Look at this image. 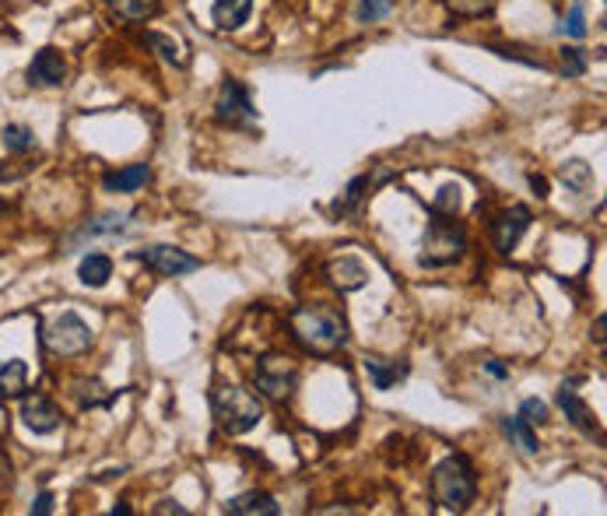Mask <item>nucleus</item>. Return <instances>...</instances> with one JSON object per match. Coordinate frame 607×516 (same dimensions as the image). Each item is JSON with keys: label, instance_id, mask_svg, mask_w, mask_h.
<instances>
[{"label": "nucleus", "instance_id": "9b49d317", "mask_svg": "<svg viewBox=\"0 0 607 516\" xmlns=\"http://www.w3.org/2000/svg\"><path fill=\"white\" fill-rule=\"evenodd\" d=\"M327 278L330 285L341 288V292H358V288L369 281V267L358 257H351V253H344V257H334L327 264Z\"/></svg>", "mask_w": 607, "mask_h": 516}, {"label": "nucleus", "instance_id": "4c0bfd02", "mask_svg": "<svg viewBox=\"0 0 607 516\" xmlns=\"http://www.w3.org/2000/svg\"><path fill=\"white\" fill-rule=\"evenodd\" d=\"M0 211H4V204H0Z\"/></svg>", "mask_w": 607, "mask_h": 516}, {"label": "nucleus", "instance_id": "b1692460", "mask_svg": "<svg viewBox=\"0 0 607 516\" xmlns=\"http://www.w3.org/2000/svg\"><path fill=\"white\" fill-rule=\"evenodd\" d=\"M562 180L569 190H576V194H590L593 190V172L586 162H579V158H572V162L562 165Z\"/></svg>", "mask_w": 607, "mask_h": 516}, {"label": "nucleus", "instance_id": "f257e3e1", "mask_svg": "<svg viewBox=\"0 0 607 516\" xmlns=\"http://www.w3.org/2000/svg\"><path fill=\"white\" fill-rule=\"evenodd\" d=\"M288 327H292V337L306 348L309 355H320V359H330L348 344V320L337 306H327V302H316V306H295L288 313Z\"/></svg>", "mask_w": 607, "mask_h": 516}, {"label": "nucleus", "instance_id": "6e6552de", "mask_svg": "<svg viewBox=\"0 0 607 516\" xmlns=\"http://www.w3.org/2000/svg\"><path fill=\"white\" fill-rule=\"evenodd\" d=\"M215 120L225 123V127H253L257 109H253L246 85H239V81H232V78L225 81L222 92H218V99H215Z\"/></svg>", "mask_w": 607, "mask_h": 516}, {"label": "nucleus", "instance_id": "bb28decb", "mask_svg": "<svg viewBox=\"0 0 607 516\" xmlns=\"http://www.w3.org/2000/svg\"><path fill=\"white\" fill-rule=\"evenodd\" d=\"M446 8L457 18H481L495 8V0H446Z\"/></svg>", "mask_w": 607, "mask_h": 516}, {"label": "nucleus", "instance_id": "a878e982", "mask_svg": "<svg viewBox=\"0 0 607 516\" xmlns=\"http://www.w3.org/2000/svg\"><path fill=\"white\" fill-rule=\"evenodd\" d=\"M4 144H8V151L22 155V151H32V148H36V134H32V127L11 123V127H4Z\"/></svg>", "mask_w": 607, "mask_h": 516}, {"label": "nucleus", "instance_id": "4468645a", "mask_svg": "<svg viewBox=\"0 0 607 516\" xmlns=\"http://www.w3.org/2000/svg\"><path fill=\"white\" fill-rule=\"evenodd\" d=\"M148 180H151V165L137 162V165H123V169L116 172H106L102 187H106L109 194H137Z\"/></svg>", "mask_w": 607, "mask_h": 516}, {"label": "nucleus", "instance_id": "6ab92c4d", "mask_svg": "<svg viewBox=\"0 0 607 516\" xmlns=\"http://www.w3.org/2000/svg\"><path fill=\"white\" fill-rule=\"evenodd\" d=\"M25 390H29V366L22 359L4 362V369H0V397L15 401V397H25Z\"/></svg>", "mask_w": 607, "mask_h": 516}, {"label": "nucleus", "instance_id": "412c9836", "mask_svg": "<svg viewBox=\"0 0 607 516\" xmlns=\"http://www.w3.org/2000/svg\"><path fill=\"white\" fill-rule=\"evenodd\" d=\"M158 8H162V0H113L116 18L123 22H148L158 15Z\"/></svg>", "mask_w": 607, "mask_h": 516}, {"label": "nucleus", "instance_id": "c9c22d12", "mask_svg": "<svg viewBox=\"0 0 607 516\" xmlns=\"http://www.w3.org/2000/svg\"><path fill=\"white\" fill-rule=\"evenodd\" d=\"M530 187L537 190V197H548V180L544 176H530Z\"/></svg>", "mask_w": 607, "mask_h": 516}, {"label": "nucleus", "instance_id": "473e14b6", "mask_svg": "<svg viewBox=\"0 0 607 516\" xmlns=\"http://www.w3.org/2000/svg\"><path fill=\"white\" fill-rule=\"evenodd\" d=\"M457 208H460V187H443V190H439L432 211H439V215H453Z\"/></svg>", "mask_w": 607, "mask_h": 516}, {"label": "nucleus", "instance_id": "f8f14e48", "mask_svg": "<svg viewBox=\"0 0 607 516\" xmlns=\"http://www.w3.org/2000/svg\"><path fill=\"white\" fill-rule=\"evenodd\" d=\"M64 78H67V60L60 57L57 50H39L36 57H32V64H29L32 85L50 88V85H60Z\"/></svg>", "mask_w": 607, "mask_h": 516}, {"label": "nucleus", "instance_id": "72a5a7b5", "mask_svg": "<svg viewBox=\"0 0 607 516\" xmlns=\"http://www.w3.org/2000/svg\"><path fill=\"white\" fill-rule=\"evenodd\" d=\"M46 513H53V495L50 492L39 495L36 506H32V516H46Z\"/></svg>", "mask_w": 607, "mask_h": 516}, {"label": "nucleus", "instance_id": "cd10ccee", "mask_svg": "<svg viewBox=\"0 0 607 516\" xmlns=\"http://www.w3.org/2000/svg\"><path fill=\"white\" fill-rule=\"evenodd\" d=\"M492 53H499V57H506V60H520V64H527V67H541V71H548V60L534 57V53L523 50V46H492Z\"/></svg>", "mask_w": 607, "mask_h": 516}, {"label": "nucleus", "instance_id": "39448f33", "mask_svg": "<svg viewBox=\"0 0 607 516\" xmlns=\"http://www.w3.org/2000/svg\"><path fill=\"white\" fill-rule=\"evenodd\" d=\"M253 383H257V394H264L267 401L285 404L292 397L295 383H299V366H295L288 355L271 352L257 362V373H253Z\"/></svg>", "mask_w": 607, "mask_h": 516}, {"label": "nucleus", "instance_id": "f03ea898", "mask_svg": "<svg viewBox=\"0 0 607 516\" xmlns=\"http://www.w3.org/2000/svg\"><path fill=\"white\" fill-rule=\"evenodd\" d=\"M429 488H432V499H436L443 509L464 513V509L474 502V495H478V478H474L471 460L460 457V453L446 457L443 464L432 471Z\"/></svg>", "mask_w": 607, "mask_h": 516}, {"label": "nucleus", "instance_id": "0eeeda50", "mask_svg": "<svg viewBox=\"0 0 607 516\" xmlns=\"http://www.w3.org/2000/svg\"><path fill=\"white\" fill-rule=\"evenodd\" d=\"M130 257L141 260L144 267H151V271L162 274V278H183V274L200 271V257H193V253L179 250V246H169V243L144 246V250H134Z\"/></svg>", "mask_w": 607, "mask_h": 516}, {"label": "nucleus", "instance_id": "5701e85b", "mask_svg": "<svg viewBox=\"0 0 607 516\" xmlns=\"http://www.w3.org/2000/svg\"><path fill=\"white\" fill-rule=\"evenodd\" d=\"M499 429L506 432V436L513 439L523 453H537V436L530 432V425L523 422L520 415H516V418H499Z\"/></svg>", "mask_w": 607, "mask_h": 516}, {"label": "nucleus", "instance_id": "f3484780", "mask_svg": "<svg viewBox=\"0 0 607 516\" xmlns=\"http://www.w3.org/2000/svg\"><path fill=\"white\" fill-rule=\"evenodd\" d=\"M253 11V0H215V8H211V18H215V29L222 32H236L246 25Z\"/></svg>", "mask_w": 607, "mask_h": 516}, {"label": "nucleus", "instance_id": "7ed1b4c3", "mask_svg": "<svg viewBox=\"0 0 607 516\" xmlns=\"http://www.w3.org/2000/svg\"><path fill=\"white\" fill-rule=\"evenodd\" d=\"M211 408H215V418L222 425V432L229 436H243V432L257 429L260 418H264V404L253 390L232 387V383H222L211 394Z\"/></svg>", "mask_w": 607, "mask_h": 516}, {"label": "nucleus", "instance_id": "2eb2a0df", "mask_svg": "<svg viewBox=\"0 0 607 516\" xmlns=\"http://www.w3.org/2000/svg\"><path fill=\"white\" fill-rule=\"evenodd\" d=\"M225 513H232V516H278L281 506H278V499L267 495V492H243V495H236V499L225 502Z\"/></svg>", "mask_w": 607, "mask_h": 516}, {"label": "nucleus", "instance_id": "393cba45", "mask_svg": "<svg viewBox=\"0 0 607 516\" xmlns=\"http://www.w3.org/2000/svg\"><path fill=\"white\" fill-rule=\"evenodd\" d=\"M134 218V211H120V215H99L95 222H88L81 229V236H102V232H123L127 222Z\"/></svg>", "mask_w": 607, "mask_h": 516}, {"label": "nucleus", "instance_id": "9d476101", "mask_svg": "<svg viewBox=\"0 0 607 516\" xmlns=\"http://www.w3.org/2000/svg\"><path fill=\"white\" fill-rule=\"evenodd\" d=\"M22 422L29 425L36 436H46V432L60 429V408L43 394H32L22 401Z\"/></svg>", "mask_w": 607, "mask_h": 516}, {"label": "nucleus", "instance_id": "423d86ee", "mask_svg": "<svg viewBox=\"0 0 607 516\" xmlns=\"http://www.w3.org/2000/svg\"><path fill=\"white\" fill-rule=\"evenodd\" d=\"M92 344V327L78 313H60L57 320L43 323V348L53 355H81Z\"/></svg>", "mask_w": 607, "mask_h": 516}, {"label": "nucleus", "instance_id": "dca6fc26", "mask_svg": "<svg viewBox=\"0 0 607 516\" xmlns=\"http://www.w3.org/2000/svg\"><path fill=\"white\" fill-rule=\"evenodd\" d=\"M365 366V373H369V383L376 390H390V387H397L404 376H408V362L404 359H376V355H369V359L362 362Z\"/></svg>", "mask_w": 607, "mask_h": 516}, {"label": "nucleus", "instance_id": "7c9ffc66", "mask_svg": "<svg viewBox=\"0 0 607 516\" xmlns=\"http://www.w3.org/2000/svg\"><path fill=\"white\" fill-rule=\"evenodd\" d=\"M393 8V0H362L358 4V22H379V18H386Z\"/></svg>", "mask_w": 607, "mask_h": 516}, {"label": "nucleus", "instance_id": "1a4fd4ad", "mask_svg": "<svg viewBox=\"0 0 607 516\" xmlns=\"http://www.w3.org/2000/svg\"><path fill=\"white\" fill-rule=\"evenodd\" d=\"M534 215H530L527 204H513L509 211H502L492 225V239H495V250L499 253H513V246L520 243V236L530 229Z\"/></svg>", "mask_w": 607, "mask_h": 516}, {"label": "nucleus", "instance_id": "f704fd0d", "mask_svg": "<svg viewBox=\"0 0 607 516\" xmlns=\"http://www.w3.org/2000/svg\"><path fill=\"white\" fill-rule=\"evenodd\" d=\"M485 369H488V373L495 376V380H509V369L502 366L499 359H488V362H485Z\"/></svg>", "mask_w": 607, "mask_h": 516}, {"label": "nucleus", "instance_id": "aec40b11", "mask_svg": "<svg viewBox=\"0 0 607 516\" xmlns=\"http://www.w3.org/2000/svg\"><path fill=\"white\" fill-rule=\"evenodd\" d=\"M78 278L85 281L88 288H102L109 278H113V260H109L106 253H88L78 267Z\"/></svg>", "mask_w": 607, "mask_h": 516}, {"label": "nucleus", "instance_id": "ddd939ff", "mask_svg": "<svg viewBox=\"0 0 607 516\" xmlns=\"http://www.w3.org/2000/svg\"><path fill=\"white\" fill-rule=\"evenodd\" d=\"M558 408L565 411V418H569L572 425H576L579 432H586V436H597L600 439V425L593 422V411L586 408L583 401H579L576 397V390L569 387V383H562V387H558Z\"/></svg>", "mask_w": 607, "mask_h": 516}, {"label": "nucleus", "instance_id": "c85d7f7f", "mask_svg": "<svg viewBox=\"0 0 607 516\" xmlns=\"http://www.w3.org/2000/svg\"><path fill=\"white\" fill-rule=\"evenodd\" d=\"M562 74L565 78H579L586 74V53L579 46H565L562 50Z\"/></svg>", "mask_w": 607, "mask_h": 516}, {"label": "nucleus", "instance_id": "c756f323", "mask_svg": "<svg viewBox=\"0 0 607 516\" xmlns=\"http://www.w3.org/2000/svg\"><path fill=\"white\" fill-rule=\"evenodd\" d=\"M558 32H565V36H572V39H583L586 36V8H583V4H572L569 18L558 25Z\"/></svg>", "mask_w": 607, "mask_h": 516}, {"label": "nucleus", "instance_id": "a211bd4d", "mask_svg": "<svg viewBox=\"0 0 607 516\" xmlns=\"http://www.w3.org/2000/svg\"><path fill=\"white\" fill-rule=\"evenodd\" d=\"M390 176H393L390 169L376 172V176H369V172H362V176H355V180L348 183V190H344V197H337L334 211H337V215H348V211H355V204L365 197V190L379 187V183H386V180H390Z\"/></svg>", "mask_w": 607, "mask_h": 516}, {"label": "nucleus", "instance_id": "e433bc0d", "mask_svg": "<svg viewBox=\"0 0 607 516\" xmlns=\"http://www.w3.org/2000/svg\"><path fill=\"white\" fill-rule=\"evenodd\" d=\"M155 513H176V516H186V509H183V506H176V502H162V506H158Z\"/></svg>", "mask_w": 607, "mask_h": 516}, {"label": "nucleus", "instance_id": "20e7f679", "mask_svg": "<svg viewBox=\"0 0 607 516\" xmlns=\"http://www.w3.org/2000/svg\"><path fill=\"white\" fill-rule=\"evenodd\" d=\"M467 250V236H464V225L457 222L453 215H432L429 229H425L422 239V267H446V264H457Z\"/></svg>", "mask_w": 607, "mask_h": 516}, {"label": "nucleus", "instance_id": "2f4dec72", "mask_svg": "<svg viewBox=\"0 0 607 516\" xmlns=\"http://www.w3.org/2000/svg\"><path fill=\"white\" fill-rule=\"evenodd\" d=\"M520 418L527 425H544L548 422V404L537 401V397H527V401L520 404Z\"/></svg>", "mask_w": 607, "mask_h": 516}, {"label": "nucleus", "instance_id": "4be33fe9", "mask_svg": "<svg viewBox=\"0 0 607 516\" xmlns=\"http://www.w3.org/2000/svg\"><path fill=\"white\" fill-rule=\"evenodd\" d=\"M148 43H151V50H158V57H162L165 64H172V67L190 64V57H186V50L176 43V39L162 36V32H148Z\"/></svg>", "mask_w": 607, "mask_h": 516}]
</instances>
